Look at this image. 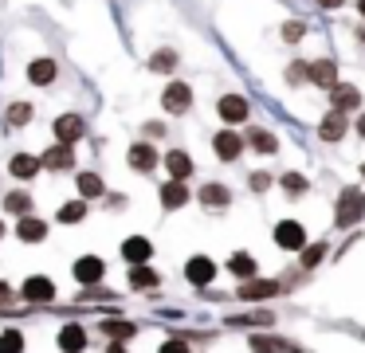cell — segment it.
Here are the masks:
<instances>
[{"mask_svg": "<svg viewBox=\"0 0 365 353\" xmlns=\"http://www.w3.org/2000/svg\"><path fill=\"white\" fill-rule=\"evenodd\" d=\"M361 216H365V196L357 193V188H346L341 200H338V212H334V224H338V227H354Z\"/></svg>", "mask_w": 365, "mask_h": 353, "instance_id": "cell-1", "label": "cell"}, {"mask_svg": "<svg viewBox=\"0 0 365 353\" xmlns=\"http://www.w3.org/2000/svg\"><path fill=\"white\" fill-rule=\"evenodd\" d=\"M275 243L287 247V251H302L307 247V227L294 224V220H283V224L275 227Z\"/></svg>", "mask_w": 365, "mask_h": 353, "instance_id": "cell-2", "label": "cell"}, {"mask_svg": "<svg viewBox=\"0 0 365 353\" xmlns=\"http://www.w3.org/2000/svg\"><path fill=\"white\" fill-rule=\"evenodd\" d=\"M212 275H216V263L208 255H192L189 263H185V279H189L192 287H208Z\"/></svg>", "mask_w": 365, "mask_h": 353, "instance_id": "cell-3", "label": "cell"}, {"mask_svg": "<svg viewBox=\"0 0 365 353\" xmlns=\"http://www.w3.org/2000/svg\"><path fill=\"white\" fill-rule=\"evenodd\" d=\"M189 102H192V91L185 83H169L165 94H161V106H165L169 114H185V110H189Z\"/></svg>", "mask_w": 365, "mask_h": 353, "instance_id": "cell-4", "label": "cell"}, {"mask_svg": "<svg viewBox=\"0 0 365 353\" xmlns=\"http://www.w3.org/2000/svg\"><path fill=\"white\" fill-rule=\"evenodd\" d=\"M212 149H216V157H220V161H236L240 149H244V138H240L236 130H220L212 138Z\"/></svg>", "mask_w": 365, "mask_h": 353, "instance_id": "cell-5", "label": "cell"}, {"mask_svg": "<svg viewBox=\"0 0 365 353\" xmlns=\"http://www.w3.org/2000/svg\"><path fill=\"white\" fill-rule=\"evenodd\" d=\"M20 298H28V302H51L56 298V282L43 279V275H32L24 282V290H20Z\"/></svg>", "mask_w": 365, "mask_h": 353, "instance_id": "cell-6", "label": "cell"}, {"mask_svg": "<svg viewBox=\"0 0 365 353\" xmlns=\"http://www.w3.org/2000/svg\"><path fill=\"white\" fill-rule=\"evenodd\" d=\"M122 259H126V263H150L153 259V243L145 240V235H130L126 243H122Z\"/></svg>", "mask_w": 365, "mask_h": 353, "instance_id": "cell-7", "label": "cell"}, {"mask_svg": "<svg viewBox=\"0 0 365 353\" xmlns=\"http://www.w3.org/2000/svg\"><path fill=\"white\" fill-rule=\"evenodd\" d=\"M40 165L43 169H51V173H59V169H75V153H71V145H48V153L40 157Z\"/></svg>", "mask_w": 365, "mask_h": 353, "instance_id": "cell-8", "label": "cell"}, {"mask_svg": "<svg viewBox=\"0 0 365 353\" xmlns=\"http://www.w3.org/2000/svg\"><path fill=\"white\" fill-rule=\"evenodd\" d=\"M106 275V263L98 255H83L79 263H75V279L83 282V287H91V282H98Z\"/></svg>", "mask_w": 365, "mask_h": 353, "instance_id": "cell-9", "label": "cell"}, {"mask_svg": "<svg viewBox=\"0 0 365 353\" xmlns=\"http://www.w3.org/2000/svg\"><path fill=\"white\" fill-rule=\"evenodd\" d=\"M83 130H87V126H83V118H79V114H63V118H56V138L63 141V145H75V141L83 138Z\"/></svg>", "mask_w": 365, "mask_h": 353, "instance_id": "cell-10", "label": "cell"}, {"mask_svg": "<svg viewBox=\"0 0 365 353\" xmlns=\"http://www.w3.org/2000/svg\"><path fill=\"white\" fill-rule=\"evenodd\" d=\"M271 295H279L275 279H247L240 287V298H247V302H259V298H271Z\"/></svg>", "mask_w": 365, "mask_h": 353, "instance_id": "cell-11", "label": "cell"}, {"mask_svg": "<svg viewBox=\"0 0 365 353\" xmlns=\"http://www.w3.org/2000/svg\"><path fill=\"white\" fill-rule=\"evenodd\" d=\"M310 83H318L322 91H334V86H338V67H334V59L310 63Z\"/></svg>", "mask_w": 365, "mask_h": 353, "instance_id": "cell-12", "label": "cell"}, {"mask_svg": "<svg viewBox=\"0 0 365 353\" xmlns=\"http://www.w3.org/2000/svg\"><path fill=\"white\" fill-rule=\"evenodd\" d=\"M330 106H334V110H341V114H346V110H354V106H361V94H357V86L338 83V86L330 91Z\"/></svg>", "mask_w": 365, "mask_h": 353, "instance_id": "cell-13", "label": "cell"}, {"mask_svg": "<svg viewBox=\"0 0 365 353\" xmlns=\"http://www.w3.org/2000/svg\"><path fill=\"white\" fill-rule=\"evenodd\" d=\"M130 169L134 173H150L153 165H158V153H153V145H145V141H138V145H130Z\"/></svg>", "mask_w": 365, "mask_h": 353, "instance_id": "cell-14", "label": "cell"}, {"mask_svg": "<svg viewBox=\"0 0 365 353\" xmlns=\"http://www.w3.org/2000/svg\"><path fill=\"white\" fill-rule=\"evenodd\" d=\"M216 110H220L224 122H244L247 118V98H240V94H224Z\"/></svg>", "mask_w": 365, "mask_h": 353, "instance_id": "cell-15", "label": "cell"}, {"mask_svg": "<svg viewBox=\"0 0 365 353\" xmlns=\"http://www.w3.org/2000/svg\"><path fill=\"white\" fill-rule=\"evenodd\" d=\"M341 133H346V114H341V110H330V114L322 118V126H318V138H322V141H338Z\"/></svg>", "mask_w": 365, "mask_h": 353, "instance_id": "cell-16", "label": "cell"}, {"mask_svg": "<svg viewBox=\"0 0 365 353\" xmlns=\"http://www.w3.org/2000/svg\"><path fill=\"white\" fill-rule=\"evenodd\" d=\"M59 349L63 353H83L87 349V334H83V326H63L59 329Z\"/></svg>", "mask_w": 365, "mask_h": 353, "instance_id": "cell-17", "label": "cell"}, {"mask_svg": "<svg viewBox=\"0 0 365 353\" xmlns=\"http://www.w3.org/2000/svg\"><path fill=\"white\" fill-rule=\"evenodd\" d=\"M165 169L173 180H185L192 173V157L185 153V149H173V153H165Z\"/></svg>", "mask_w": 365, "mask_h": 353, "instance_id": "cell-18", "label": "cell"}, {"mask_svg": "<svg viewBox=\"0 0 365 353\" xmlns=\"http://www.w3.org/2000/svg\"><path fill=\"white\" fill-rule=\"evenodd\" d=\"M56 75H59V67H56L51 59H36V63H28V78H32L36 86L56 83Z\"/></svg>", "mask_w": 365, "mask_h": 353, "instance_id": "cell-19", "label": "cell"}, {"mask_svg": "<svg viewBox=\"0 0 365 353\" xmlns=\"http://www.w3.org/2000/svg\"><path fill=\"white\" fill-rule=\"evenodd\" d=\"M16 235H20L24 243H40L43 235H48V224H43V220H32V216H20Z\"/></svg>", "mask_w": 365, "mask_h": 353, "instance_id": "cell-20", "label": "cell"}, {"mask_svg": "<svg viewBox=\"0 0 365 353\" xmlns=\"http://www.w3.org/2000/svg\"><path fill=\"white\" fill-rule=\"evenodd\" d=\"M9 173H12V177H20V180H28V177H36V173H40V161H36L32 153H16L9 161Z\"/></svg>", "mask_w": 365, "mask_h": 353, "instance_id": "cell-21", "label": "cell"}, {"mask_svg": "<svg viewBox=\"0 0 365 353\" xmlns=\"http://www.w3.org/2000/svg\"><path fill=\"white\" fill-rule=\"evenodd\" d=\"M228 271L236 275V279H244V282H247V279H255V259L247 255V251H236V255L228 259Z\"/></svg>", "mask_w": 365, "mask_h": 353, "instance_id": "cell-22", "label": "cell"}, {"mask_svg": "<svg viewBox=\"0 0 365 353\" xmlns=\"http://www.w3.org/2000/svg\"><path fill=\"white\" fill-rule=\"evenodd\" d=\"M161 204H165V208H181V204H189V193H185L181 180H169V185H161Z\"/></svg>", "mask_w": 365, "mask_h": 353, "instance_id": "cell-23", "label": "cell"}, {"mask_svg": "<svg viewBox=\"0 0 365 353\" xmlns=\"http://www.w3.org/2000/svg\"><path fill=\"white\" fill-rule=\"evenodd\" d=\"M228 200H232V193L224 185H205V188H200V204H205V208H208V204H212V208H224Z\"/></svg>", "mask_w": 365, "mask_h": 353, "instance_id": "cell-24", "label": "cell"}, {"mask_svg": "<svg viewBox=\"0 0 365 353\" xmlns=\"http://www.w3.org/2000/svg\"><path fill=\"white\" fill-rule=\"evenodd\" d=\"M79 196H87V200L103 196V177L98 173H79Z\"/></svg>", "mask_w": 365, "mask_h": 353, "instance_id": "cell-25", "label": "cell"}, {"mask_svg": "<svg viewBox=\"0 0 365 353\" xmlns=\"http://www.w3.org/2000/svg\"><path fill=\"white\" fill-rule=\"evenodd\" d=\"M130 287H138V290H142V287H158V271H150V267H142V263L130 267Z\"/></svg>", "mask_w": 365, "mask_h": 353, "instance_id": "cell-26", "label": "cell"}, {"mask_svg": "<svg viewBox=\"0 0 365 353\" xmlns=\"http://www.w3.org/2000/svg\"><path fill=\"white\" fill-rule=\"evenodd\" d=\"M4 208H9L12 216H28V208H32V196H28V193H9V196H4Z\"/></svg>", "mask_w": 365, "mask_h": 353, "instance_id": "cell-27", "label": "cell"}, {"mask_svg": "<svg viewBox=\"0 0 365 353\" xmlns=\"http://www.w3.org/2000/svg\"><path fill=\"white\" fill-rule=\"evenodd\" d=\"M173 67H177V51H169V47H165V51H158V55L150 59V71H158V75H169Z\"/></svg>", "mask_w": 365, "mask_h": 353, "instance_id": "cell-28", "label": "cell"}, {"mask_svg": "<svg viewBox=\"0 0 365 353\" xmlns=\"http://www.w3.org/2000/svg\"><path fill=\"white\" fill-rule=\"evenodd\" d=\"M83 216H87V204H83V200H71V204L59 208V224H79Z\"/></svg>", "mask_w": 365, "mask_h": 353, "instance_id": "cell-29", "label": "cell"}, {"mask_svg": "<svg viewBox=\"0 0 365 353\" xmlns=\"http://www.w3.org/2000/svg\"><path fill=\"white\" fill-rule=\"evenodd\" d=\"M0 353H24V337H20V329H4V334H0Z\"/></svg>", "mask_w": 365, "mask_h": 353, "instance_id": "cell-30", "label": "cell"}, {"mask_svg": "<svg viewBox=\"0 0 365 353\" xmlns=\"http://www.w3.org/2000/svg\"><path fill=\"white\" fill-rule=\"evenodd\" d=\"M247 138H252V149H259V153H275V145H279L267 130H252Z\"/></svg>", "mask_w": 365, "mask_h": 353, "instance_id": "cell-31", "label": "cell"}, {"mask_svg": "<svg viewBox=\"0 0 365 353\" xmlns=\"http://www.w3.org/2000/svg\"><path fill=\"white\" fill-rule=\"evenodd\" d=\"M252 349H255V353H283V349H291V345L275 342V337H263V334H255V337H252Z\"/></svg>", "mask_w": 365, "mask_h": 353, "instance_id": "cell-32", "label": "cell"}, {"mask_svg": "<svg viewBox=\"0 0 365 353\" xmlns=\"http://www.w3.org/2000/svg\"><path fill=\"white\" fill-rule=\"evenodd\" d=\"M28 122H32V106H28V102H12L9 126H28Z\"/></svg>", "mask_w": 365, "mask_h": 353, "instance_id": "cell-33", "label": "cell"}, {"mask_svg": "<svg viewBox=\"0 0 365 353\" xmlns=\"http://www.w3.org/2000/svg\"><path fill=\"white\" fill-rule=\"evenodd\" d=\"M283 188H287V196H302V193H307V177H302V173H287V177H283Z\"/></svg>", "mask_w": 365, "mask_h": 353, "instance_id": "cell-34", "label": "cell"}, {"mask_svg": "<svg viewBox=\"0 0 365 353\" xmlns=\"http://www.w3.org/2000/svg\"><path fill=\"white\" fill-rule=\"evenodd\" d=\"M103 329L114 337V342H122V337H134V326H130V322H106Z\"/></svg>", "mask_w": 365, "mask_h": 353, "instance_id": "cell-35", "label": "cell"}, {"mask_svg": "<svg viewBox=\"0 0 365 353\" xmlns=\"http://www.w3.org/2000/svg\"><path fill=\"white\" fill-rule=\"evenodd\" d=\"M302 78H310V63H291V67H287V83L299 86Z\"/></svg>", "mask_w": 365, "mask_h": 353, "instance_id": "cell-36", "label": "cell"}, {"mask_svg": "<svg viewBox=\"0 0 365 353\" xmlns=\"http://www.w3.org/2000/svg\"><path fill=\"white\" fill-rule=\"evenodd\" d=\"M322 255H326V243H310V247H302V267H314Z\"/></svg>", "mask_w": 365, "mask_h": 353, "instance_id": "cell-37", "label": "cell"}, {"mask_svg": "<svg viewBox=\"0 0 365 353\" xmlns=\"http://www.w3.org/2000/svg\"><path fill=\"white\" fill-rule=\"evenodd\" d=\"M161 353H189V345H185L181 337H169V342L161 345Z\"/></svg>", "mask_w": 365, "mask_h": 353, "instance_id": "cell-38", "label": "cell"}, {"mask_svg": "<svg viewBox=\"0 0 365 353\" xmlns=\"http://www.w3.org/2000/svg\"><path fill=\"white\" fill-rule=\"evenodd\" d=\"M299 36H302V24H299V20H291V24L283 28V39H287V44H294Z\"/></svg>", "mask_w": 365, "mask_h": 353, "instance_id": "cell-39", "label": "cell"}, {"mask_svg": "<svg viewBox=\"0 0 365 353\" xmlns=\"http://www.w3.org/2000/svg\"><path fill=\"white\" fill-rule=\"evenodd\" d=\"M267 185H271V177H267V173H255V177H252V188H255V193H263Z\"/></svg>", "mask_w": 365, "mask_h": 353, "instance_id": "cell-40", "label": "cell"}, {"mask_svg": "<svg viewBox=\"0 0 365 353\" xmlns=\"http://www.w3.org/2000/svg\"><path fill=\"white\" fill-rule=\"evenodd\" d=\"M145 133H150V138H161V133H165V126H161V122H150V126H145Z\"/></svg>", "mask_w": 365, "mask_h": 353, "instance_id": "cell-41", "label": "cell"}, {"mask_svg": "<svg viewBox=\"0 0 365 353\" xmlns=\"http://www.w3.org/2000/svg\"><path fill=\"white\" fill-rule=\"evenodd\" d=\"M12 302V290H9V282H0V306H9Z\"/></svg>", "mask_w": 365, "mask_h": 353, "instance_id": "cell-42", "label": "cell"}, {"mask_svg": "<svg viewBox=\"0 0 365 353\" xmlns=\"http://www.w3.org/2000/svg\"><path fill=\"white\" fill-rule=\"evenodd\" d=\"M318 4H322V8H338L341 0H318Z\"/></svg>", "mask_w": 365, "mask_h": 353, "instance_id": "cell-43", "label": "cell"}, {"mask_svg": "<svg viewBox=\"0 0 365 353\" xmlns=\"http://www.w3.org/2000/svg\"><path fill=\"white\" fill-rule=\"evenodd\" d=\"M357 133H361V138H365V114L357 118Z\"/></svg>", "mask_w": 365, "mask_h": 353, "instance_id": "cell-44", "label": "cell"}, {"mask_svg": "<svg viewBox=\"0 0 365 353\" xmlns=\"http://www.w3.org/2000/svg\"><path fill=\"white\" fill-rule=\"evenodd\" d=\"M106 353H126V349H122V345H110V349H106Z\"/></svg>", "mask_w": 365, "mask_h": 353, "instance_id": "cell-45", "label": "cell"}, {"mask_svg": "<svg viewBox=\"0 0 365 353\" xmlns=\"http://www.w3.org/2000/svg\"><path fill=\"white\" fill-rule=\"evenodd\" d=\"M357 8H361V16H365V0H357Z\"/></svg>", "mask_w": 365, "mask_h": 353, "instance_id": "cell-46", "label": "cell"}, {"mask_svg": "<svg viewBox=\"0 0 365 353\" xmlns=\"http://www.w3.org/2000/svg\"><path fill=\"white\" fill-rule=\"evenodd\" d=\"M0 235H4V224H0Z\"/></svg>", "mask_w": 365, "mask_h": 353, "instance_id": "cell-47", "label": "cell"}, {"mask_svg": "<svg viewBox=\"0 0 365 353\" xmlns=\"http://www.w3.org/2000/svg\"><path fill=\"white\" fill-rule=\"evenodd\" d=\"M361 173H365V165H361Z\"/></svg>", "mask_w": 365, "mask_h": 353, "instance_id": "cell-48", "label": "cell"}]
</instances>
